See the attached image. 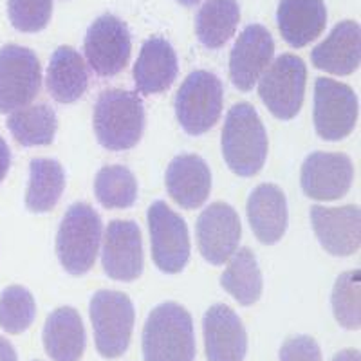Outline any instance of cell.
Instances as JSON below:
<instances>
[{
	"label": "cell",
	"mask_w": 361,
	"mask_h": 361,
	"mask_svg": "<svg viewBox=\"0 0 361 361\" xmlns=\"http://www.w3.org/2000/svg\"><path fill=\"white\" fill-rule=\"evenodd\" d=\"M145 361H195V333L190 312L176 302L157 305L143 327Z\"/></svg>",
	"instance_id": "6da1fadb"
},
{
	"label": "cell",
	"mask_w": 361,
	"mask_h": 361,
	"mask_svg": "<svg viewBox=\"0 0 361 361\" xmlns=\"http://www.w3.org/2000/svg\"><path fill=\"white\" fill-rule=\"evenodd\" d=\"M222 156L233 173L253 177L267 157V134L259 112L250 103H237L226 116L222 128Z\"/></svg>",
	"instance_id": "7a4b0ae2"
},
{
	"label": "cell",
	"mask_w": 361,
	"mask_h": 361,
	"mask_svg": "<svg viewBox=\"0 0 361 361\" xmlns=\"http://www.w3.org/2000/svg\"><path fill=\"white\" fill-rule=\"evenodd\" d=\"M145 128V107L135 92L111 89L102 92L94 107L98 143L112 152L130 150L140 143Z\"/></svg>",
	"instance_id": "3957f363"
},
{
	"label": "cell",
	"mask_w": 361,
	"mask_h": 361,
	"mask_svg": "<svg viewBox=\"0 0 361 361\" xmlns=\"http://www.w3.org/2000/svg\"><path fill=\"white\" fill-rule=\"evenodd\" d=\"M102 243V219L87 202H76L66 212L56 235V255L67 273L85 275L94 266Z\"/></svg>",
	"instance_id": "277c9868"
},
{
	"label": "cell",
	"mask_w": 361,
	"mask_h": 361,
	"mask_svg": "<svg viewBox=\"0 0 361 361\" xmlns=\"http://www.w3.org/2000/svg\"><path fill=\"white\" fill-rule=\"evenodd\" d=\"M89 312L98 353L103 357H119L127 353L135 322L132 300L125 293L102 289L90 298Z\"/></svg>",
	"instance_id": "5b68a950"
},
{
	"label": "cell",
	"mask_w": 361,
	"mask_h": 361,
	"mask_svg": "<svg viewBox=\"0 0 361 361\" xmlns=\"http://www.w3.org/2000/svg\"><path fill=\"white\" fill-rule=\"evenodd\" d=\"M222 112V83L209 71H195L176 96V114L186 134L201 135L219 121Z\"/></svg>",
	"instance_id": "8992f818"
},
{
	"label": "cell",
	"mask_w": 361,
	"mask_h": 361,
	"mask_svg": "<svg viewBox=\"0 0 361 361\" xmlns=\"http://www.w3.org/2000/svg\"><path fill=\"white\" fill-rule=\"evenodd\" d=\"M307 69L302 58L282 54L264 71L259 80V94L275 118L293 119L302 109Z\"/></svg>",
	"instance_id": "52a82bcc"
},
{
	"label": "cell",
	"mask_w": 361,
	"mask_h": 361,
	"mask_svg": "<svg viewBox=\"0 0 361 361\" xmlns=\"http://www.w3.org/2000/svg\"><path fill=\"white\" fill-rule=\"evenodd\" d=\"M40 87L42 69L33 51L17 44L0 47V114L24 109Z\"/></svg>",
	"instance_id": "ba28073f"
},
{
	"label": "cell",
	"mask_w": 361,
	"mask_h": 361,
	"mask_svg": "<svg viewBox=\"0 0 361 361\" xmlns=\"http://www.w3.org/2000/svg\"><path fill=\"white\" fill-rule=\"evenodd\" d=\"M83 51L98 76L111 78L119 74L130 60L132 42L127 24L111 13L98 17L87 29Z\"/></svg>",
	"instance_id": "9c48e42d"
},
{
	"label": "cell",
	"mask_w": 361,
	"mask_h": 361,
	"mask_svg": "<svg viewBox=\"0 0 361 361\" xmlns=\"http://www.w3.org/2000/svg\"><path fill=\"white\" fill-rule=\"evenodd\" d=\"M152 259L163 273H180L190 259L188 226L166 202L156 201L148 208Z\"/></svg>",
	"instance_id": "30bf717a"
},
{
	"label": "cell",
	"mask_w": 361,
	"mask_h": 361,
	"mask_svg": "<svg viewBox=\"0 0 361 361\" xmlns=\"http://www.w3.org/2000/svg\"><path fill=\"white\" fill-rule=\"evenodd\" d=\"M357 98L336 80L318 78L314 85V128L322 140L340 141L356 127Z\"/></svg>",
	"instance_id": "8fae6325"
},
{
	"label": "cell",
	"mask_w": 361,
	"mask_h": 361,
	"mask_svg": "<svg viewBox=\"0 0 361 361\" xmlns=\"http://www.w3.org/2000/svg\"><path fill=\"white\" fill-rule=\"evenodd\" d=\"M199 251L206 262L222 266L237 251L243 226L233 206L226 202H214L202 209L197 226Z\"/></svg>",
	"instance_id": "7c38bea8"
},
{
	"label": "cell",
	"mask_w": 361,
	"mask_h": 361,
	"mask_svg": "<svg viewBox=\"0 0 361 361\" xmlns=\"http://www.w3.org/2000/svg\"><path fill=\"white\" fill-rule=\"evenodd\" d=\"M105 275L119 282H132L143 273V240L134 221H112L105 230L102 251Z\"/></svg>",
	"instance_id": "4fadbf2b"
},
{
	"label": "cell",
	"mask_w": 361,
	"mask_h": 361,
	"mask_svg": "<svg viewBox=\"0 0 361 361\" xmlns=\"http://www.w3.org/2000/svg\"><path fill=\"white\" fill-rule=\"evenodd\" d=\"M354 179V166L345 154L314 152L302 164L300 183L307 197L336 201L347 195Z\"/></svg>",
	"instance_id": "5bb4252c"
},
{
	"label": "cell",
	"mask_w": 361,
	"mask_h": 361,
	"mask_svg": "<svg viewBox=\"0 0 361 361\" xmlns=\"http://www.w3.org/2000/svg\"><path fill=\"white\" fill-rule=\"evenodd\" d=\"M275 54V42L264 25L251 24L238 35L230 54V78L243 92L253 89Z\"/></svg>",
	"instance_id": "9a60e30c"
},
{
	"label": "cell",
	"mask_w": 361,
	"mask_h": 361,
	"mask_svg": "<svg viewBox=\"0 0 361 361\" xmlns=\"http://www.w3.org/2000/svg\"><path fill=\"white\" fill-rule=\"evenodd\" d=\"M360 206L325 208L312 206L311 222L322 247L334 257H350L360 250Z\"/></svg>",
	"instance_id": "2e32d148"
},
{
	"label": "cell",
	"mask_w": 361,
	"mask_h": 361,
	"mask_svg": "<svg viewBox=\"0 0 361 361\" xmlns=\"http://www.w3.org/2000/svg\"><path fill=\"white\" fill-rule=\"evenodd\" d=\"M204 349L208 361H244L247 333L237 312L224 304H215L202 318Z\"/></svg>",
	"instance_id": "e0dca14e"
},
{
	"label": "cell",
	"mask_w": 361,
	"mask_h": 361,
	"mask_svg": "<svg viewBox=\"0 0 361 361\" xmlns=\"http://www.w3.org/2000/svg\"><path fill=\"white\" fill-rule=\"evenodd\" d=\"M170 197L185 209H195L206 202L212 190V173L202 157L183 154L173 157L166 170Z\"/></svg>",
	"instance_id": "ac0fdd59"
},
{
	"label": "cell",
	"mask_w": 361,
	"mask_h": 361,
	"mask_svg": "<svg viewBox=\"0 0 361 361\" xmlns=\"http://www.w3.org/2000/svg\"><path fill=\"white\" fill-rule=\"evenodd\" d=\"M311 60L316 69L338 76L353 74L360 67L361 60L360 24L343 20L334 25L331 35L312 49Z\"/></svg>",
	"instance_id": "d6986e66"
},
{
	"label": "cell",
	"mask_w": 361,
	"mask_h": 361,
	"mask_svg": "<svg viewBox=\"0 0 361 361\" xmlns=\"http://www.w3.org/2000/svg\"><path fill=\"white\" fill-rule=\"evenodd\" d=\"M177 54L170 42L152 37L141 47L134 66V83L141 94H159L170 89L177 78Z\"/></svg>",
	"instance_id": "ffe728a7"
},
{
	"label": "cell",
	"mask_w": 361,
	"mask_h": 361,
	"mask_svg": "<svg viewBox=\"0 0 361 361\" xmlns=\"http://www.w3.org/2000/svg\"><path fill=\"white\" fill-rule=\"evenodd\" d=\"M247 219L262 244H276L288 230V201L276 185H260L247 199Z\"/></svg>",
	"instance_id": "44dd1931"
},
{
	"label": "cell",
	"mask_w": 361,
	"mask_h": 361,
	"mask_svg": "<svg viewBox=\"0 0 361 361\" xmlns=\"http://www.w3.org/2000/svg\"><path fill=\"white\" fill-rule=\"evenodd\" d=\"M276 20L283 40L298 49L320 37L327 25V8L324 0H280Z\"/></svg>",
	"instance_id": "7402d4cb"
},
{
	"label": "cell",
	"mask_w": 361,
	"mask_h": 361,
	"mask_svg": "<svg viewBox=\"0 0 361 361\" xmlns=\"http://www.w3.org/2000/svg\"><path fill=\"white\" fill-rule=\"evenodd\" d=\"M42 338L45 353L53 361H80L85 353V327L74 307H60L51 312Z\"/></svg>",
	"instance_id": "603a6c76"
},
{
	"label": "cell",
	"mask_w": 361,
	"mask_h": 361,
	"mask_svg": "<svg viewBox=\"0 0 361 361\" xmlns=\"http://www.w3.org/2000/svg\"><path fill=\"white\" fill-rule=\"evenodd\" d=\"M45 82L54 102H78L89 87V71L82 54L69 45L58 47L51 56Z\"/></svg>",
	"instance_id": "cb8c5ba5"
},
{
	"label": "cell",
	"mask_w": 361,
	"mask_h": 361,
	"mask_svg": "<svg viewBox=\"0 0 361 361\" xmlns=\"http://www.w3.org/2000/svg\"><path fill=\"white\" fill-rule=\"evenodd\" d=\"M66 188V173L56 159L31 161L25 206L33 214H47L58 204Z\"/></svg>",
	"instance_id": "d4e9b609"
},
{
	"label": "cell",
	"mask_w": 361,
	"mask_h": 361,
	"mask_svg": "<svg viewBox=\"0 0 361 361\" xmlns=\"http://www.w3.org/2000/svg\"><path fill=\"white\" fill-rule=\"evenodd\" d=\"M240 8L237 0H206L195 18L199 42L208 49H221L237 31Z\"/></svg>",
	"instance_id": "484cf974"
},
{
	"label": "cell",
	"mask_w": 361,
	"mask_h": 361,
	"mask_svg": "<svg viewBox=\"0 0 361 361\" xmlns=\"http://www.w3.org/2000/svg\"><path fill=\"white\" fill-rule=\"evenodd\" d=\"M221 286L244 307L259 302L264 288L262 273L250 247H240L231 255L230 266L221 276Z\"/></svg>",
	"instance_id": "4316f807"
},
{
	"label": "cell",
	"mask_w": 361,
	"mask_h": 361,
	"mask_svg": "<svg viewBox=\"0 0 361 361\" xmlns=\"http://www.w3.org/2000/svg\"><path fill=\"white\" fill-rule=\"evenodd\" d=\"M8 128L22 147H45L56 134V112L45 103L18 109L8 118Z\"/></svg>",
	"instance_id": "83f0119b"
},
{
	"label": "cell",
	"mask_w": 361,
	"mask_h": 361,
	"mask_svg": "<svg viewBox=\"0 0 361 361\" xmlns=\"http://www.w3.org/2000/svg\"><path fill=\"white\" fill-rule=\"evenodd\" d=\"M94 192L103 208H130L137 199V180L127 166L121 164L103 166L96 176Z\"/></svg>",
	"instance_id": "f1b7e54d"
},
{
	"label": "cell",
	"mask_w": 361,
	"mask_h": 361,
	"mask_svg": "<svg viewBox=\"0 0 361 361\" xmlns=\"http://www.w3.org/2000/svg\"><path fill=\"white\" fill-rule=\"evenodd\" d=\"M334 318L341 327L357 331L361 327V273L360 269L347 271L338 276L333 296Z\"/></svg>",
	"instance_id": "f546056e"
},
{
	"label": "cell",
	"mask_w": 361,
	"mask_h": 361,
	"mask_svg": "<svg viewBox=\"0 0 361 361\" xmlns=\"http://www.w3.org/2000/svg\"><path fill=\"white\" fill-rule=\"evenodd\" d=\"M37 316L33 295L22 286H11L0 295V327L8 334L27 331Z\"/></svg>",
	"instance_id": "4dcf8cb0"
},
{
	"label": "cell",
	"mask_w": 361,
	"mask_h": 361,
	"mask_svg": "<svg viewBox=\"0 0 361 361\" xmlns=\"http://www.w3.org/2000/svg\"><path fill=\"white\" fill-rule=\"evenodd\" d=\"M8 15L17 31L38 33L49 24L53 0H8Z\"/></svg>",
	"instance_id": "1f68e13d"
},
{
	"label": "cell",
	"mask_w": 361,
	"mask_h": 361,
	"mask_svg": "<svg viewBox=\"0 0 361 361\" xmlns=\"http://www.w3.org/2000/svg\"><path fill=\"white\" fill-rule=\"evenodd\" d=\"M280 361H322L320 345L305 334L289 338L280 349Z\"/></svg>",
	"instance_id": "d6a6232c"
},
{
	"label": "cell",
	"mask_w": 361,
	"mask_h": 361,
	"mask_svg": "<svg viewBox=\"0 0 361 361\" xmlns=\"http://www.w3.org/2000/svg\"><path fill=\"white\" fill-rule=\"evenodd\" d=\"M9 166H11V150H9L8 143L0 137V183L8 176Z\"/></svg>",
	"instance_id": "836d02e7"
},
{
	"label": "cell",
	"mask_w": 361,
	"mask_h": 361,
	"mask_svg": "<svg viewBox=\"0 0 361 361\" xmlns=\"http://www.w3.org/2000/svg\"><path fill=\"white\" fill-rule=\"evenodd\" d=\"M0 361H18L17 350L6 338L0 336Z\"/></svg>",
	"instance_id": "e575fe53"
},
{
	"label": "cell",
	"mask_w": 361,
	"mask_h": 361,
	"mask_svg": "<svg viewBox=\"0 0 361 361\" xmlns=\"http://www.w3.org/2000/svg\"><path fill=\"white\" fill-rule=\"evenodd\" d=\"M333 361H361L360 350L357 349H345L340 350L336 356L333 357Z\"/></svg>",
	"instance_id": "d590c367"
},
{
	"label": "cell",
	"mask_w": 361,
	"mask_h": 361,
	"mask_svg": "<svg viewBox=\"0 0 361 361\" xmlns=\"http://www.w3.org/2000/svg\"><path fill=\"white\" fill-rule=\"evenodd\" d=\"M177 2L183 6H186V8H192V6L199 4V0H177Z\"/></svg>",
	"instance_id": "8d00e7d4"
},
{
	"label": "cell",
	"mask_w": 361,
	"mask_h": 361,
	"mask_svg": "<svg viewBox=\"0 0 361 361\" xmlns=\"http://www.w3.org/2000/svg\"><path fill=\"white\" fill-rule=\"evenodd\" d=\"M33 361H42V360H33Z\"/></svg>",
	"instance_id": "74e56055"
}]
</instances>
